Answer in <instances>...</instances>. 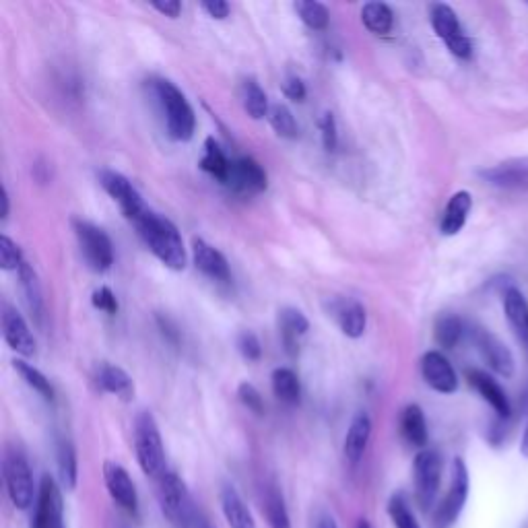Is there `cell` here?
Wrapping results in <instances>:
<instances>
[{"label":"cell","mask_w":528,"mask_h":528,"mask_svg":"<svg viewBox=\"0 0 528 528\" xmlns=\"http://www.w3.org/2000/svg\"><path fill=\"white\" fill-rule=\"evenodd\" d=\"M137 227L141 240L147 248L161 260V264L172 271L186 269V248L178 227L168 219L151 209H147L141 217L132 221Z\"/></svg>","instance_id":"obj_1"},{"label":"cell","mask_w":528,"mask_h":528,"mask_svg":"<svg viewBox=\"0 0 528 528\" xmlns=\"http://www.w3.org/2000/svg\"><path fill=\"white\" fill-rule=\"evenodd\" d=\"M153 93L157 97L168 135L180 143L190 141L194 137L196 116L192 106L188 104L186 95L168 79L153 81Z\"/></svg>","instance_id":"obj_2"},{"label":"cell","mask_w":528,"mask_h":528,"mask_svg":"<svg viewBox=\"0 0 528 528\" xmlns=\"http://www.w3.org/2000/svg\"><path fill=\"white\" fill-rule=\"evenodd\" d=\"M157 502L161 514L176 528H190L194 524V508L186 483L174 471H165L157 479Z\"/></svg>","instance_id":"obj_3"},{"label":"cell","mask_w":528,"mask_h":528,"mask_svg":"<svg viewBox=\"0 0 528 528\" xmlns=\"http://www.w3.org/2000/svg\"><path fill=\"white\" fill-rule=\"evenodd\" d=\"M135 452L141 471L147 477L159 479L165 473V450L155 417L141 411L135 419Z\"/></svg>","instance_id":"obj_4"},{"label":"cell","mask_w":528,"mask_h":528,"mask_svg":"<svg viewBox=\"0 0 528 528\" xmlns=\"http://www.w3.org/2000/svg\"><path fill=\"white\" fill-rule=\"evenodd\" d=\"M3 477L11 504L17 510H29L38 500V491L29 462L21 450H7L3 460Z\"/></svg>","instance_id":"obj_5"},{"label":"cell","mask_w":528,"mask_h":528,"mask_svg":"<svg viewBox=\"0 0 528 528\" xmlns=\"http://www.w3.org/2000/svg\"><path fill=\"white\" fill-rule=\"evenodd\" d=\"M73 229L89 269L95 273L110 271L114 264V244L106 231L83 219H73Z\"/></svg>","instance_id":"obj_6"},{"label":"cell","mask_w":528,"mask_h":528,"mask_svg":"<svg viewBox=\"0 0 528 528\" xmlns=\"http://www.w3.org/2000/svg\"><path fill=\"white\" fill-rule=\"evenodd\" d=\"M442 456L436 450H421L413 460V485L415 498L423 510L436 504L442 483Z\"/></svg>","instance_id":"obj_7"},{"label":"cell","mask_w":528,"mask_h":528,"mask_svg":"<svg viewBox=\"0 0 528 528\" xmlns=\"http://www.w3.org/2000/svg\"><path fill=\"white\" fill-rule=\"evenodd\" d=\"M469 491H471V479H469V469L465 465V460L454 458L450 487L436 512L438 528H450L458 520V516L462 514V510H465V504L469 500Z\"/></svg>","instance_id":"obj_8"},{"label":"cell","mask_w":528,"mask_h":528,"mask_svg":"<svg viewBox=\"0 0 528 528\" xmlns=\"http://www.w3.org/2000/svg\"><path fill=\"white\" fill-rule=\"evenodd\" d=\"M429 19H432V27L436 31V36L446 44V48L456 56L467 60L473 54V44L469 36L462 29L456 13L452 7L444 3H436L429 7Z\"/></svg>","instance_id":"obj_9"},{"label":"cell","mask_w":528,"mask_h":528,"mask_svg":"<svg viewBox=\"0 0 528 528\" xmlns=\"http://www.w3.org/2000/svg\"><path fill=\"white\" fill-rule=\"evenodd\" d=\"M97 178H99V184L104 186V190L118 203L120 211L130 223L149 209L143 201V196L137 192V188L132 186V182L126 176L114 170H102Z\"/></svg>","instance_id":"obj_10"},{"label":"cell","mask_w":528,"mask_h":528,"mask_svg":"<svg viewBox=\"0 0 528 528\" xmlns=\"http://www.w3.org/2000/svg\"><path fill=\"white\" fill-rule=\"evenodd\" d=\"M31 528H64V502L62 491L54 477L44 475L38 487L36 512Z\"/></svg>","instance_id":"obj_11"},{"label":"cell","mask_w":528,"mask_h":528,"mask_svg":"<svg viewBox=\"0 0 528 528\" xmlns=\"http://www.w3.org/2000/svg\"><path fill=\"white\" fill-rule=\"evenodd\" d=\"M479 178L495 188L502 190H528V155L512 157L498 165H491L479 172Z\"/></svg>","instance_id":"obj_12"},{"label":"cell","mask_w":528,"mask_h":528,"mask_svg":"<svg viewBox=\"0 0 528 528\" xmlns=\"http://www.w3.org/2000/svg\"><path fill=\"white\" fill-rule=\"evenodd\" d=\"M223 184L242 194H258L262 190H267L269 178L256 159L238 157V159H231L229 172Z\"/></svg>","instance_id":"obj_13"},{"label":"cell","mask_w":528,"mask_h":528,"mask_svg":"<svg viewBox=\"0 0 528 528\" xmlns=\"http://www.w3.org/2000/svg\"><path fill=\"white\" fill-rule=\"evenodd\" d=\"M104 481H106V489L110 493V498L130 516H137L139 514V493L128 471L122 465H118V462L106 460Z\"/></svg>","instance_id":"obj_14"},{"label":"cell","mask_w":528,"mask_h":528,"mask_svg":"<svg viewBox=\"0 0 528 528\" xmlns=\"http://www.w3.org/2000/svg\"><path fill=\"white\" fill-rule=\"evenodd\" d=\"M473 343L479 351V355L483 357V361L487 366L504 378H510L514 374V355L512 351L506 347V343H502L498 337L485 328H475L473 330Z\"/></svg>","instance_id":"obj_15"},{"label":"cell","mask_w":528,"mask_h":528,"mask_svg":"<svg viewBox=\"0 0 528 528\" xmlns=\"http://www.w3.org/2000/svg\"><path fill=\"white\" fill-rule=\"evenodd\" d=\"M421 374L427 386H432L436 392L452 394L458 388V378H456L452 363L440 351H427L423 355Z\"/></svg>","instance_id":"obj_16"},{"label":"cell","mask_w":528,"mask_h":528,"mask_svg":"<svg viewBox=\"0 0 528 528\" xmlns=\"http://www.w3.org/2000/svg\"><path fill=\"white\" fill-rule=\"evenodd\" d=\"M3 335L7 345L19 355H36V339H33L25 318L17 312V308L9 304L3 306Z\"/></svg>","instance_id":"obj_17"},{"label":"cell","mask_w":528,"mask_h":528,"mask_svg":"<svg viewBox=\"0 0 528 528\" xmlns=\"http://www.w3.org/2000/svg\"><path fill=\"white\" fill-rule=\"evenodd\" d=\"M192 258H194L196 269L203 275H207L209 279L221 281V283H227L231 279V271H229L225 256L217 248L207 244L205 240L201 238L192 240Z\"/></svg>","instance_id":"obj_18"},{"label":"cell","mask_w":528,"mask_h":528,"mask_svg":"<svg viewBox=\"0 0 528 528\" xmlns=\"http://www.w3.org/2000/svg\"><path fill=\"white\" fill-rule=\"evenodd\" d=\"M467 382L469 386H473L479 394L481 399L498 413L500 417H510L512 413V407H510V401L508 396L504 392V388L498 384V380H493L487 372L483 370H467Z\"/></svg>","instance_id":"obj_19"},{"label":"cell","mask_w":528,"mask_h":528,"mask_svg":"<svg viewBox=\"0 0 528 528\" xmlns=\"http://www.w3.org/2000/svg\"><path fill=\"white\" fill-rule=\"evenodd\" d=\"M370 438H372V419L368 413L361 411L351 419V425L345 436V444H343L345 458L351 462V465H357V462L363 458V454H366Z\"/></svg>","instance_id":"obj_20"},{"label":"cell","mask_w":528,"mask_h":528,"mask_svg":"<svg viewBox=\"0 0 528 528\" xmlns=\"http://www.w3.org/2000/svg\"><path fill=\"white\" fill-rule=\"evenodd\" d=\"M333 316L341 328V333L349 339H359L366 333L368 326V314L355 300H337L333 304Z\"/></svg>","instance_id":"obj_21"},{"label":"cell","mask_w":528,"mask_h":528,"mask_svg":"<svg viewBox=\"0 0 528 528\" xmlns=\"http://www.w3.org/2000/svg\"><path fill=\"white\" fill-rule=\"evenodd\" d=\"M221 512L229 528H256V520L234 485H225L219 495Z\"/></svg>","instance_id":"obj_22"},{"label":"cell","mask_w":528,"mask_h":528,"mask_svg":"<svg viewBox=\"0 0 528 528\" xmlns=\"http://www.w3.org/2000/svg\"><path fill=\"white\" fill-rule=\"evenodd\" d=\"M504 312L514 335L528 349V302L520 289L508 287L504 291Z\"/></svg>","instance_id":"obj_23"},{"label":"cell","mask_w":528,"mask_h":528,"mask_svg":"<svg viewBox=\"0 0 528 528\" xmlns=\"http://www.w3.org/2000/svg\"><path fill=\"white\" fill-rule=\"evenodd\" d=\"M473 209V196L467 190H458L452 194L444 209V217L440 223V231L444 236H456L458 231L467 225L469 213Z\"/></svg>","instance_id":"obj_24"},{"label":"cell","mask_w":528,"mask_h":528,"mask_svg":"<svg viewBox=\"0 0 528 528\" xmlns=\"http://www.w3.org/2000/svg\"><path fill=\"white\" fill-rule=\"evenodd\" d=\"M310 328V322L304 312L295 308H283L279 312V330L285 343V349L289 355L297 353V341H300Z\"/></svg>","instance_id":"obj_25"},{"label":"cell","mask_w":528,"mask_h":528,"mask_svg":"<svg viewBox=\"0 0 528 528\" xmlns=\"http://www.w3.org/2000/svg\"><path fill=\"white\" fill-rule=\"evenodd\" d=\"M19 279H21V291L25 297V306L29 314L33 316L38 324H42L44 318V295H42V285L38 279V273L33 271L27 262L21 264L19 269Z\"/></svg>","instance_id":"obj_26"},{"label":"cell","mask_w":528,"mask_h":528,"mask_svg":"<svg viewBox=\"0 0 528 528\" xmlns=\"http://www.w3.org/2000/svg\"><path fill=\"white\" fill-rule=\"evenodd\" d=\"M97 384L106 392L120 396L122 401H130L132 396H135V384H132V378L122 368L112 366V363H102V366H99Z\"/></svg>","instance_id":"obj_27"},{"label":"cell","mask_w":528,"mask_h":528,"mask_svg":"<svg viewBox=\"0 0 528 528\" xmlns=\"http://www.w3.org/2000/svg\"><path fill=\"white\" fill-rule=\"evenodd\" d=\"M401 434L407 444L415 448H425L427 444V421L419 405H409L401 413Z\"/></svg>","instance_id":"obj_28"},{"label":"cell","mask_w":528,"mask_h":528,"mask_svg":"<svg viewBox=\"0 0 528 528\" xmlns=\"http://www.w3.org/2000/svg\"><path fill=\"white\" fill-rule=\"evenodd\" d=\"M271 386L277 399L289 407L300 403V396H302V386H300V378L297 374L289 368H277L271 376Z\"/></svg>","instance_id":"obj_29"},{"label":"cell","mask_w":528,"mask_h":528,"mask_svg":"<svg viewBox=\"0 0 528 528\" xmlns=\"http://www.w3.org/2000/svg\"><path fill=\"white\" fill-rule=\"evenodd\" d=\"M58 477L62 487L75 489L79 481V462H77V452L75 446L69 440H62L58 444Z\"/></svg>","instance_id":"obj_30"},{"label":"cell","mask_w":528,"mask_h":528,"mask_svg":"<svg viewBox=\"0 0 528 528\" xmlns=\"http://www.w3.org/2000/svg\"><path fill=\"white\" fill-rule=\"evenodd\" d=\"M242 106H244L246 114L254 120H262L271 112L267 93H264V89L252 79L242 83Z\"/></svg>","instance_id":"obj_31"},{"label":"cell","mask_w":528,"mask_h":528,"mask_svg":"<svg viewBox=\"0 0 528 528\" xmlns=\"http://www.w3.org/2000/svg\"><path fill=\"white\" fill-rule=\"evenodd\" d=\"M264 516H267L271 528H291L283 493L277 489V485H271L264 491Z\"/></svg>","instance_id":"obj_32"},{"label":"cell","mask_w":528,"mask_h":528,"mask_svg":"<svg viewBox=\"0 0 528 528\" xmlns=\"http://www.w3.org/2000/svg\"><path fill=\"white\" fill-rule=\"evenodd\" d=\"M361 23L366 25L372 33H378V36H386L390 33L394 25V13L388 5L384 3H368L361 9Z\"/></svg>","instance_id":"obj_33"},{"label":"cell","mask_w":528,"mask_h":528,"mask_svg":"<svg viewBox=\"0 0 528 528\" xmlns=\"http://www.w3.org/2000/svg\"><path fill=\"white\" fill-rule=\"evenodd\" d=\"M229 163H231V159L223 153L219 143L213 137H209L205 141V155L201 159V168L223 184L227 178V172H229Z\"/></svg>","instance_id":"obj_34"},{"label":"cell","mask_w":528,"mask_h":528,"mask_svg":"<svg viewBox=\"0 0 528 528\" xmlns=\"http://www.w3.org/2000/svg\"><path fill=\"white\" fill-rule=\"evenodd\" d=\"M462 330H465V326H462V320L456 314H442L436 320L434 337L440 347L454 349L462 337Z\"/></svg>","instance_id":"obj_35"},{"label":"cell","mask_w":528,"mask_h":528,"mask_svg":"<svg viewBox=\"0 0 528 528\" xmlns=\"http://www.w3.org/2000/svg\"><path fill=\"white\" fill-rule=\"evenodd\" d=\"M293 9L310 29L324 31L328 27L330 13L322 3H316V0H297Z\"/></svg>","instance_id":"obj_36"},{"label":"cell","mask_w":528,"mask_h":528,"mask_svg":"<svg viewBox=\"0 0 528 528\" xmlns=\"http://www.w3.org/2000/svg\"><path fill=\"white\" fill-rule=\"evenodd\" d=\"M15 370H17V374L25 380V384H27L29 388L36 390V392L42 396V399H46V401H50V403L54 401V388H52L50 380H48L40 370H36L33 366H29V363L23 361V359H17V361H15Z\"/></svg>","instance_id":"obj_37"},{"label":"cell","mask_w":528,"mask_h":528,"mask_svg":"<svg viewBox=\"0 0 528 528\" xmlns=\"http://www.w3.org/2000/svg\"><path fill=\"white\" fill-rule=\"evenodd\" d=\"M388 516L394 528H421L403 493H394L388 500Z\"/></svg>","instance_id":"obj_38"},{"label":"cell","mask_w":528,"mask_h":528,"mask_svg":"<svg viewBox=\"0 0 528 528\" xmlns=\"http://www.w3.org/2000/svg\"><path fill=\"white\" fill-rule=\"evenodd\" d=\"M269 122L273 126V130L277 132V135L281 139H297V135H300V128H297V122H295V116L291 114V110L283 104H277L271 108L269 112Z\"/></svg>","instance_id":"obj_39"},{"label":"cell","mask_w":528,"mask_h":528,"mask_svg":"<svg viewBox=\"0 0 528 528\" xmlns=\"http://www.w3.org/2000/svg\"><path fill=\"white\" fill-rule=\"evenodd\" d=\"M23 262L19 246L9 236H0V267L5 271H19Z\"/></svg>","instance_id":"obj_40"},{"label":"cell","mask_w":528,"mask_h":528,"mask_svg":"<svg viewBox=\"0 0 528 528\" xmlns=\"http://www.w3.org/2000/svg\"><path fill=\"white\" fill-rule=\"evenodd\" d=\"M318 128L322 132V143L328 151H335L339 143V132H337V120L333 112H324L318 120Z\"/></svg>","instance_id":"obj_41"},{"label":"cell","mask_w":528,"mask_h":528,"mask_svg":"<svg viewBox=\"0 0 528 528\" xmlns=\"http://www.w3.org/2000/svg\"><path fill=\"white\" fill-rule=\"evenodd\" d=\"M238 399H240V403H242L248 411H252V413H256V415H262V413H264L262 396H260V392L256 390L254 384H250V382H242V384L238 386Z\"/></svg>","instance_id":"obj_42"},{"label":"cell","mask_w":528,"mask_h":528,"mask_svg":"<svg viewBox=\"0 0 528 528\" xmlns=\"http://www.w3.org/2000/svg\"><path fill=\"white\" fill-rule=\"evenodd\" d=\"M238 351L244 359L248 361H258L260 355H262V345L258 341V337L252 333V330H242V333L238 335Z\"/></svg>","instance_id":"obj_43"},{"label":"cell","mask_w":528,"mask_h":528,"mask_svg":"<svg viewBox=\"0 0 528 528\" xmlns=\"http://www.w3.org/2000/svg\"><path fill=\"white\" fill-rule=\"evenodd\" d=\"M91 302L97 310H102L106 314H116L118 312V300H116V295L112 293L110 287H99L95 289L93 297H91Z\"/></svg>","instance_id":"obj_44"},{"label":"cell","mask_w":528,"mask_h":528,"mask_svg":"<svg viewBox=\"0 0 528 528\" xmlns=\"http://www.w3.org/2000/svg\"><path fill=\"white\" fill-rule=\"evenodd\" d=\"M283 93L293 99V102H304L306 97V85L300 77H287L283 81Z\"/></svg>","instance_id":"obj_45"},{"label":"cell","mask_w":528,"mask_h":528,"mask_svg":"<svg viewBox=\"0 0 528 528\" xmlns=\"http://www.w3.org/2000/svg\"><path fill=\"white\" fill-rule=\"evenodd\" d=\"M203 7V11L209 15V17H213V19H225V17H229V5L225 3V0H205V3L201 5Z\"/></svg>","instance_id":"obj_46"},{"label":"cell","mask_w":528,"mask_h":528,"mask_svg":"<svg viewBox=\"0 0 528 528\" xmlns=\"http://www.w3.org/2000/svg\"><path fill=\"white\" fill-rule=\"evenodd\" d=\"M151 7L155 11H159L161 15L170 17V19H176L182 13V5L178 3V0H165V3H153Z\"/></svg>","instance_id":"obj_47"},{"label":"cell","mask_w":528,"mask_h":528,"mask_svg":"<svg viewBox=\"0 0 528 528\" xmlns=\"http://www.w3.org/2000/svg\"><path fill=\"white\" fill-rule=\"evenodd\" d=\"M314 528H339L335 518L330 514H318L316 516V522H314Z\"/></svg>","instance_id":"obj_48"},{"label":"cell","mask_w":528,"mask_h":528,"mask_svg":"<svg viewBox=\"0 0 528 528\" xmlns=\"http://www.w3.org/2000/svg\"><path fill=\"white\" fill-rule=\"evenodd\" d=\"M0 203H3V209H0V219L5 221L9 217V192L5 186H3V190H0Z\"/></svg>","instance_id":"obj_49"},{"label":"cell","mask_w":528,"mask_h":528,"mask_svg":"<svg viewBox=\"0 0 528 528\" xmlns=\"http://www.w3.org/2000/svg\"><path fill=\"white\" fill-rule=\"evenodd\" d=\"M520 452H522L524 458H528V421H526L524 434H522V440H520Z\"/></svg>","instance_id":"obj_50"},{"label":"cell","mask_w":528,"mask_h":528,"mask_svg":"<svg viewBox=\"0 0 528 528\" xmlns=\"http://www.w3.org/2000/svg\"><path fill=\"white\" fill-rule=\"evenodd\" d=\"M357 528H372V524L366 520V518H363V520H359V524H357Z\"/></svg>","instance_id":"obj_51"},{"label":"cell","mask_w":528,"mask_h":528,"mask_svg":"<svg viewBox=\"0 0 528 528\" xmlns=\"http://www.w3.org/2000/svg\"><path fill=\"white\" fill-rule=\"evenodd\" d=\"M196 528H211L209 524H196Z\"/></svg>","instance_id":"obj_52"}]
</instances>
